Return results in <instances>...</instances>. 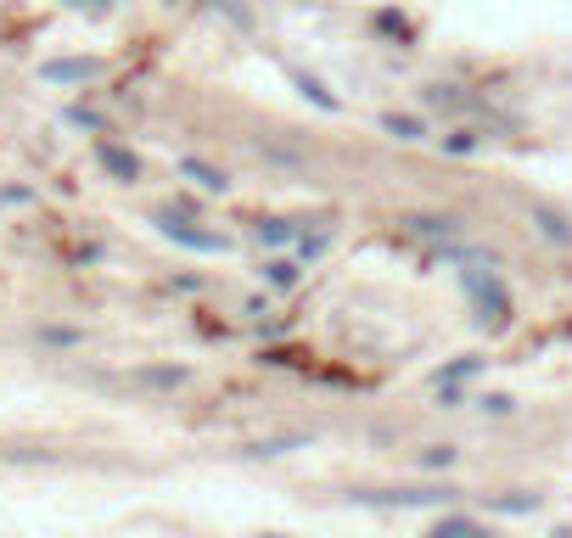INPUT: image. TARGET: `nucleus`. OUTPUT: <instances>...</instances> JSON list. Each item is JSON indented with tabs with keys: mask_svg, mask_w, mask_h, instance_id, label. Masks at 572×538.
Instances as JSON below:
<instances>
[{
	"mask_svg": "<svg viewBox=\"0 0 572 538\" xmlns=\"http://www.w3.org/2000/svg\"><path fill=\"white\" fill-rule=\"evenodd\" d=\"M427 538H488L483 527H472V522H460V516H449V522H438Z\"/></svg>",
	"mask_w": 572,
	"mask_h": 538,
	"instance_id": "nucleus-1",
	"label": "nucleus"
}]
</instances>
